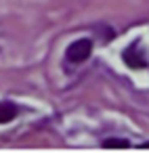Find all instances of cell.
I'll list each match as a JSON object with an SVG mask.
<instances>
[{"label":"cell","instance_id":"5b68a950","mask_svg":"<svg viewBox=\"0 0 149 153\" xmlns=\"http://www.w3.org/2000/svg\"><path fill=\"white\" fill-rule=\"evenodd\" d=\"M141 147H143V149H149V140H147V143H143Z\"/></svg>","mask_w":149,"mask_h":153},{"label":"cell","instance_id":"3957f363","mask_svg":"<svg viewBox=\"0 0 149 153\" xmlns=\"http://www.w3.org/2000/svg\"><path fill=\"white\" fill-rule=\"evenodd\" d=\"M15 115H17V107L13 103H7V101L0 103V124H7V122L15 120Z\"/></svg>","mask_w":149,"mask_h":153},{"label":"cell","instance_id":"277c9868","mask_svg":"<svg viewBox=\"0 0 149 153\" xmlns=\"http://www.w3.org/2000/svg\"><path fill=\"white\" fill-rule=\"evenodd\" d=\"M103 147L105 149H126V147H130V143L124 138H107L103 143Z\"/></svg>","mask_w":149,"mask_h":153},{"label":"cell","instance_id":"7a4b0ae2","mask_svg":"<svg viewBox=\"0 0 149 153\" xmlns=\"http://www.w3.org/2000/svg\"><path fill=\"white\" fill-rule=\"evenodd\" d=\"M124 61H126V65H130V67H134V69H141V67L147 65L145 57H143L141 53H136V44H132L130 48L124 51Z\"/></svg>","mask_w":149,"mask_h":153},{"label":"cell","instance_id":"6da1fadb","mask_svg":"<svg viewBox=\"0 0 149 153\" xmlns=\"http://www.w3.org/2000/svg\"><path fill=\"white\" fill-rule=\"evenodd\" d=\"M90 53H92V42L88 38H80V40H76V42H72L67 46L65 57L72 63H82V61H86L90 57Z\"/></svg>","mask_w":149,"mask_h":153}]
</instances>
